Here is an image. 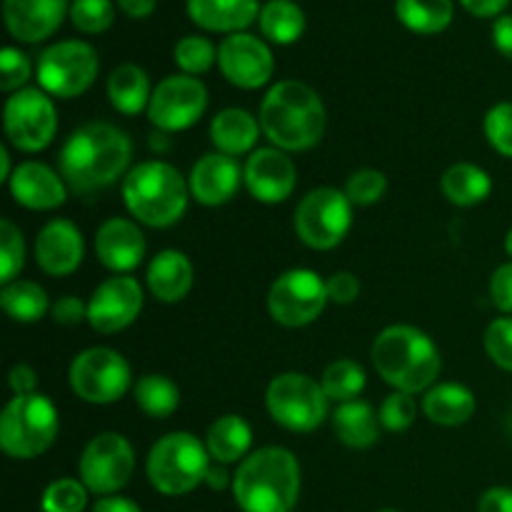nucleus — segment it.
I'll list each match as a JSON object with an SVG mask.
<instances>
[{
  "label": "nucleus",
  "mask_w": 512,
  "mask_h": 512,
  "mask_svg": "<svg viewBox=\"0 0 512 512\" xmlns=\"http://www.w3.org/2000/svg\"><path fill=\"white\" fill-rule=\"evenodd\" d=\"M293 512H295V510H293Z\"/></svg>",
  "instance_id": "nucleus-61"
},
{
  "label": "nucleus",
  "mask_w": 512,
  "mask_h": 512,
  "mask_svg": "<svg viewBox=\"0 0 512 512\" xmlns=\"http://www.w3.org/2000/svg\"><path fill=\"white\" fill-rule=\"evenodd\" d=\"M33 255L38 268L50 278L73 275L85 258L83 233L68 218L48 220L35 235Z\"/></svg>",
  "instance_id": "nucleus-19"
},
{
  "label": "nucleus",
  "mask_w": 512,
  "mask_h": 512,
  "mask_svg": "<svg viewBox=\"0 0 512 512\" xmlns=\"http://www.w3.org/2000/svg\"><path fill=\"white\" fill-rule=\"evenodd\" d=\"M330 423H333V433L345 448L365 450L373 448L380 438V418L373 410V405L365 400H348L340 403L338 408L330 413Z\"/></svg>",
  "instance_id": "nucleus-27"
},
{
  "label": "nucleus",
  "mask_w": 512,
  "mask_h": 512,
  "mask_svg": "<svg viewBox=\"0 0 512 512\" xmlns=\"http://www.w3.org/2000/svg\"><path fill=\"white\" fill-rule=\"evenodd\" d=\"M328 303L325 278L308 268L285 270L268 290V313L283 328H305L315 323Z\"/></svg>",
  "instance_id": "nucleus-13"
},
{
  "label": "nucleus",
  "mask_w": 512,
  "mask_h": 512,
  "mask_svg": "<svg viewBox=\"0 0 512 512\" xmlns=\"http://www.w3.org/2000/svg\"><path fill=\"white\" fill-rule=\"evenodd\" d=\"M25 268V238L23 230L10 218L0 220V283L8 285L18 280Z\"/></svg>",
  "instance_id": "nucleus-39"
},
{
  "label": "nucleus",
  "mask_w": 512,
  "mask_h": 512,
  "mask_svg": "<svg viewBox=\"0 0 512 512\" xmlns=\"http://www.w3.org/2000/svg\"><path fill=\"white\" fill-rule=\"evenodd\" d=\"M258 23L263 38L275 45H293L305 33V13L295 0H268Z\"/></svg>",
  "instance_id": "nucleus-33"
},
{
  "label": "nucleus",
  "mask_w": 512,
  "mask_h": 512,
  "mask_svg": "<svg viewBox=\"0 0 512 512\" xmlns=\"http://www.w3.org/2000/svg\"><path fill=\"white\" fill-rule=\"evenodd\" d=\"M373 368L390 388L400 393H428L440 378L443 358L425 330L415 325H388L380 330L370 348Z\"/></svg>",
  "instance_id": "nucleus-3"
},
{
  "label": "nucleus",
  "mask_w": 512,
  "mask_h": 512,
  "mask_svg": "<svg viewBox=\"0 0 512 512\" xmlns=\"http://www.w3.org/2000/svg\"><path fill=\"white\" fill-rule=\"evenodd\" d=\"M70 23L85 35H100L115 23L113 0H73Z\"/></svg>",
  "instance_id": "nucleus-40"
},
{
  "label": "nucleus",
  "mask_w": 512,
  "mask_h": 512,
  "mask_svg": "<svg viewBox=\"0 0 512 512\" xmlns=\"http://www.w3.org/2000/svg\"><path fill=\"white\" fill-rule=\"evenodd\" d=\"M260 133H263L260 120L243 108L220 110L210 123V143L218 153L230 155V158L253 153Z\"/></svg>",
  "instance_id": "nucleus-26"
},
{
  "label": "nucleus",
  "mask_w": 512,
  "mask_h": 512,
  "mask_svg": "<svg viewBox=\"0 0 512 512\" xmlns=\"http://www.w3.org/2000/svg\"><path fill=\"white\" fill-rule=\"evenodd\" d=\"M205 485H208L210 490L233 488V475H230L228 470H225V465L213 463V465H210L208 475H205Z\"/></svg>",
  "instance_id": "nucleus-55"
},
{
  "label": "nucleus",
  "mask_w": 512,
  "mask_h": 512,
  "mask_svg": "<svg viewBox=\"0 0 512 512\" xmlns=\"http://www.w3.org/2000/svg\"><path fill=\"white\" fill-rule=\"evenodd\" d=\"M90 490L78 478H58L43 490L40 510L43 512H83L88 508Z\"/></svg>",
  "instance_id": "nucleus-38"
},
{
  "label": "nucleus",
  "mask_w": 512,
  "mask_h": 512,
  "mask_svg": "<svg viewBox=\"0 0 512 512\" xmlns=\"http://www.w3.org/2000/svg\"><path fill=\"white\" fill-rule=\"evenodd\" d=\"M70 13L68 0H3L5 28L20 43H43Z\"/></svg>",
  "instance_id": "nucleus-23"
},
{
  "label": "nucleus",
  "mask_w": 512,
  "mask_h": 512,
  "mask_svg": "<svg viewBox=\"0 0 512 512\" xmlns=\"http://www.w3.org/2000/svg\"><path fill=\"white\" fill-rule=\"evenodd\" d=\"M208 110V88L193 75H168L153 88V98L148 105V120L155 130L163 133H180L188 130L203 118Z\"/></svg>",
  "instance_id": "nucleus-15"
},
{
  "label": "nucleus",
  "mask_w": 512,
  "mask_h": 512,
  "mask_svg": "<svg viewBox=\"0 0 512 512\" xmlns=\"http://www.w3.org/2000/svg\"><path fill=\"white\" fill-rule=\"evenodd\" d=\"M135 473V450L120 433H100L85 445L78 460V475L98 498L118 495Z\"/></svg>",
  "instance_id": "nucleus-14"
},
{
  "label": "nucleus",
  "mask_w": 512,
  "mask_h": 512,
  "mask_svg": "<svg viewBox=\"0 0 512 512\" xmlns=\"http://www.w3.org/2000/svg\"><path fill=\"white\" fill-rule=\"evenodd\" d=\"M508 3L510 0H460V5L475 18H495L503 13Z\"/></svg>",
  "instance_id": "nucleus-52"
},
{
  "label": "nucleus",
  "mask_w": 512,
  "mask_h": 512,
  "mask_svg": "<svg viewBox=\"0 0 512 512\" xmlns=\"http://www.w3.org/2000/svg\"><path fill=\"white\" fill-rule=\"evenodd\" d=\"M5 138L20 153H40L58 133L55 100L43 88H23L5 100Z\"/></svg>",
  "instance_id": "nucleus-12"
},
{
  "label": "nucleus",
  "mask_w": 512,
  "mask_h": 512,
  "mask_svg": "<svg viewBox=\"0 0 512 512\" xmlns=\"http://www.w3.org/2000/svg\"><path fill=\"white\" fill-rule=\"evenodd\" d=\"M60 433V413L43 393L13 395L0 413V450L13 460L40 458Z\"/></svg>",
  "instance_id": "nucleus-7"
},
{
  "label": "nucleus",
  "mask_w": 512,
  "mask_h": 512,
  "mask_svg": "<svg viewBox=\"0 0 512 512\" xmlns=\"http://www.w3.org/2000/svg\"><path fill=\"white\" fill-rule=\"evenodd\" d=\"M478 400L460 383H435L423 398V415L440 428H460L475 415Z\"/></svg>",
  "instance_id": "nucleus-28"
},
{
  "label": "nucleus",
  "mask_w": 512,
  "mask_h": 512,
  "mask_svg": "<svg viewBox=\"0 0 512 512\" xmlns=\"http://www.w3.org/2000/svg\"><path fill=\"white\" fill-rule=\"evenodd\" d=\"M135 405L143 410L148 418L165 420L180 408V388L160 373H148L133 385Z\"/></svg>",
  "instance_id": "nucleus-35"
},
{
  "label": "nucleus",
  "mask_w": 512,
  "mask_h": 512,
  "mask_svg": "<svg viewBox=\"0 0 512 512\" xmlns=\"http://www.w3.org/2000/svg\"><path fill=\"white\" fill-rule=\"evenodd\" d=\"M508 425H510V433H512V415H510V423Z\"/></svg>",
  "instance_id": "nucleus-60"
},
{
  "label": "nucleus",
  "mask_w": 512,
  "mask_h": 512,
  "mask_svg": "<svg viewBox=\"0 0 512 512\" xmlns=\"http://www.w3.org/2000/svg\"><path fill=\"white\" fill-rule=\"evenodd\" d=\"M243 185L258 203H285L298 185V168L285 150L273 148V145L255 148L245 158Z\"/></svg>",
  "instance_id": "nucleus-18"
},
{
  "label": "nucleus",
  "mask_w": 512,
  "mask_h": 512,
  "mask_svg": "<svg viewBox=\"0 0 512 512\" xmlns=\"http://www.w3.org/2000/svg\"><path fill=\"white\" fill-rule=\"evenodd\" d=\"M115 5H118V8L123 10L128 18L143 20V18H148V15L155 13V8H158V0H115Z\"/></svg>",
  "instance_id": "nucleus-54"
},
{
  "label": "nucleus",
  "mask_w": 512,
  "mask_h": 512,
  "mask_svg": "<svg viewBox=\"0 0 512 512\" xmlns=\"http://www.w3.org/2000/svg\"><path fill=\"white\" fill-rule=\"evenodd\" d=\"M490 298L500 313L512 315V260L495 268L493 278H490Z\"/></svg>",
  "instance_id": "nucleus-48"
},
{
  "label": "nucleus",
  "mask_w": 512,
  "mask_h": 512,
  "mask_svg": "<svg viewBox=\"0 0 512 512\" xmlns=\"http://www.w3.org/2000/svg\"><path fill=\"white\" fill-rule=\"evenodd\" d=\"M93 512H143L135 500L123 498V495H105V498H98L93 503Z\"/></svg>",
  "instance_id": "nucleus-53"
},
{
  "label": "nucleus",
  "mask_w": 512,
  "mask_h": 512,
  "mask_svg": "<svg viewBox=\"0 0 512 512\" xmlns=\"http://www.w3.org/2000/svg\"><path fill=\"white\" fill-rule=\"evenodd\" d=\"M505 253H508L512 260V228L508 230V235H505Z\"/></svg>",
  "instance_id": "nucleus-58"
},
{
  "label": "nucleus",
  "mask_w": 512,
  "mask_h": 512,
  "mask_svg": "<svg viewBox=\"0 0 512 512\" xmlns=\"http://www.w3.org/2000/svg\"><path fill=\"white\" fill-rule=\"evenodd\" d=\"M13 163H10V150L5 145H0V183H8L10 175H13Z\"/></svg>",
  "instance_id": "nucleus-57"
},
{
  "label": "nucleus",
  "mask_w": 512,
  "mask_h": 512,
  "mask_svg": "<svg viewBox=\"0 0 512 512\" xmlns=\"http://www.w3.org/2000/svg\"><path fill=\"white\" fill-rule=\"evenodd\" d=\"M483 130L495 153L512 158V103H498L485 113Z\"/></svg>",
  "instance_id": "nucleus-43"
},
{
  "label": "nucleus",
  "mask_w": 512,
  "mask_h": 512,
  "mask_svg": "<svg viewBox=\"0 0 512 512\" xmlns=\"http://www.w3.org/2000/svg\"><path fill=\"white\" fill-rule=\"evenodd\" d=\"M365 383H368V375H365L363 365L350 358L333 360L323 370V378H320V385H323L330 403L338 405L348 403V400H358L360 393L365 390Z\"/></svg>",
  "instance_id": "nucleus-36"
},
{
  "label": "nucleus",
  "mask_w": 512,
  "mask_h": 512,
  "mask_svg": "<svg viewBox=\"0 0 512 512\" xmlns=\"http://www.w3.org/2000/svg\"><path fill=\"white\" fill-rule=\"evenodd\" d=\"M8 388L13 395H33L38 393V373L28 363H18L8 373Z\"/></svg>",
  "instance_id": "nucleus-49"
},
{
  "label": "nucleus",
  "mask_w": 512,
  "mask_h": 512,
  "mask_svg": "<svg viewBox=\"0 0 512 512\" xmlns=\"http://www.w3.org/2000/svg\"><path fill=\"white\" fill-rule=\"evenodd\" d=\"M100 73V58L85 40H60L40 53L35 75L38 88L50 98L70 100L83 95Z\"/></svg>",
  "instance_id": "nucleus-11"
},
{
  "label": "nucleus",
  "mask_w": 512,
  "mask_h": 512,
  "mask_svg": "<svg viewBox=\"0 0 512 512\" xmlns=\"http://www.w3.org/2000/svg\"><path fill=\"white\" fill-rule=\"evenodd\" d=\"M218 68L235 88L258 90L273 78L275 58L270 45L258 35L235 33L218 45Z\"/></svg>",
  "instance_id": "nucleus-17"
},
{
  "label": "nucleus",
  "mask_w": 512,
  "mask_h": 512,
  "mask_svg": "<svg viewBox=\"0 0 512 512\" xmlns=\"http://www.w3.org/2000/svg\"><path fill=\"white\" fill-rule=\"evenodd\" d=\"M188 185L190 198L198 200L205 208H220L238 195L240 185H243V168L235 158L213 150L195 160L188 175Z\"/></svg>",
  "instance_id": "nucleus-20"
},
{
  "label": "nucleus",
  "mask_w": 512,
  "mask_h": 512,
  "mask_svg": "<svg viewBox=\"0 0 512 512\" xmlns=\"http://www.w3.org/2000/svg\"><path fill=\"white\" fill-rule=\"evenodd\" d=\"M50 318L55 320L58 325H65V328H75L83 320H88V303H83L75 295H63L53 303L50 308Z\"/></svg>",
  "instance_id": "nucleus-47"
},
{
  "label": "nucleus",
  "mask_w": 512,
  "mask_h": 512,
  "mask_svg": "<svg viewBox=\"0 0 512 512\" xmlns=\"http://www.w3.org/2000/svg\"><path fill=\"white\" fill-rule=\"evenodd\" d=\"M440 190L445 200L458 208H473V205L485 203L493 193V180L488 170L475 163H455L440 178Z\"/></svg>",
  "instance_id": "nucleus-31"
},
{
  "label": "nucleus",
  "mask_w": 512,
  "mask_h": 512,
  "mask_svg": "<svg viewBox=\"0 0 512 512\" xmlns=\"http://www.w3.org/2000/svg\"><path fill=\"white\" fill-rule=\"evenodd\" d=\"M300 463L288 448L253 450L233 473V498L243 512H293L300 498Z\"/></svg>",
  "instance_id": "nucleus-4"
},
{
  "label": "nucleus",
  "mask_w": 512,
  "mask_h": 512,
  "mask_svg": "<svg viewBox=\"0 0 512 512\" xmlns=\"http://www.w3.org/2000/svg\"><path fill=\"white\" fill-rule=\"evenodd\" d=\"M485 353L500 370L512 373V318H495L485 328Z\"/></svg>",
  "instance_id": "nucleus-45"
},
{
  "label": "nucleus",
  "mask_w": 512,
  "mask_h": 512,
  "mask_svg": "<svg viewBox=\"0 0 512 512\" xmlns=\"http://www.w3.org/2000/svg\"><path fill=\"white\" fill-rule=\"evenodd\" d=\"M210 465L213 458L205 448V440L188 430H175L153 443L145 458V475L160 495L180 498L205 483Z\"/></svg>",
  "instance_id": "nucleus-6"
},
{
  "label": "nucleus",
  "mask_w": 512,
  "mask_h": 512,
  "mask_svg": "<svg viewBox=\"0 0 512 512\" xmlns=\"http://www.w3.org/2000/svg\"><path fill=\"white\" fill-rule=\"evenodd\" d=\"M173 60L180 68V73L198 78V75L208 73L218 63V48L208 38H203V35H185V38L175 43Z\"/></svg>",
  "instance_id": "nucleus-37"
},
{
  "label": "nucleus",
  "mask_w": 512,
  "mask_h": 512,
  "mask_svg": "<svg viewBox=\"0 0 512 512\" xmlns=\"http://www.w3.org/2000/svg\"><path fill=\"white\" fill-rule=\"evenodd\" d=\"M195 268L183 250L165 248L155 255L145 270V285L158 303L175 305L193 290Z\"/></svg>",
  "instance_id": "nucleus-24"
},
{
  "label": "nucleus",
  "mask_w": 512,
  "mask_h": 512,
  "mask_svg": "<svg viewBox=\"0 0 512 512\" xmlns=\"http://www.w3.org/2000/svg\"><path fill=\"white\" fill-rule=\"evenodd\" d=\"M0 308L8 315L13 323H38L50 313L53 303H50L48 293L35 280H13V283L3 285L0 290Z\"/></svg>",
  "instance_id": "nucleus-32"
},
{
  "label": "nucleus",
  "mask_w": 512,
  "mask_h": 512,
  "mask_svg": "<svg viewBox=\"0 0 512 512\" xmlns=\"http://www.w3.org/2000/svg\"><path fill=\"white\" fill-rule=\"evenodd\" d=\"M105 90H108L110 105L123 115L143 113V110H148L150 98H153L148 73L135 63H120L118 68H113Z\"/></svg>",
  "instance_id": "nucleus-30"
},
{
  "label": "nucleus",
  "mask_w": 512,
  "mask_h": 512,
  "mask_svg": "<svg viewBox=\"0 0 512 512\" xmlns=\"http://www.w3.org/2000/svg\"><path fill=\"white\" fill-rule=\"evenodd\" d=\"M493 45L500 55L512 60V15H500L493 23Z\"/></svg>",
  "instance_id": "nucleus-51"
},
{
  "label": "nucleus",
  "mask_w": 512,
  "mask_h": 512,
  "mask_svg": "<svg viewBox=\"0 0 512 512\" xmlns=\"http://www.w3.org/2000/svg\"><path fill=\"white\" fill-rule=\"evenodd\" d=\"M258 120L273 148L305 153L323 140L328 113L313 85L288 78L265 93Z\"/></svg>",
  "instance_id": "nucleus-2"
},
{
  "label": "nucleus",
  "mask_w": 512,
  "mask_h": 512,
  "mask_svg": "<svg viewBox=\"0 0 512 512\" xmlns=\"http://www.w3.org/2000/svg\"><path fill=\"white\" fill-rule=\"evenodd\" d=\"M378 418L388 433H405L408 428H413L415 418H418V400H415V395L395 390L383 400Z\"/></svg>",
  "instance_id": "nucleus-42"
},
{
  "label": "nucleus",
  "mask_w": 512,
  "mask_h": 512,
  "mask_svg": "<svg viewBox=\"0 0 512 512\" xmlns=\"http://www.w3.org/2000/svg\"><path fill=\"white\" fill-rule=\"evenodd\" d=\"M70 390L88 405H113L133 388V370L123 353L105 345L83 350L68 370Z\"/></svg>",
  "instance_id": "nucleus-10"
},
{
  "label": "nucleus",
  "mask_w": 512,
  "mask_h": 512,
  "mask_svg": "<svg viewBox=\"0 0 512 512\" xmlns=\"http://www.w3.org/2000/svg\"><path fill=\"white\" fill-rule=\"evenodd\" d=\"M378 512H400V510H378Z\"/></svg>",
  "instance_id": "nucleus-59"
},
{
  "label": "nucleus",
  "mask_w": 512,
  "mask_h": 512,
  "mask_svg": "<svg viewBox=\"0 0 512 512\" xmlns=\"http://www.w3.org/2000/svg\"><path fill=\"white\" fill-rule=\"evenodd\" d=\"M205 448L213 463L240 465L253 448V428L243 415H220L205 433Z\"/></svg>",
  "instance_id": "nucleus-29"
},
{
  "label": "nucleus",
  "mask_w": 512,
  "mask_h": 512,
  "mask_svg": "<svg viewBox=\"0 0 512 512\" xmlns=\"http://www.w3.org/2000/svg\"><path fill=\"white\" fill-rule=\"evenodd\" d=\"M143 303V285L133 275H113L103 280L88 298L90 328L100 335L123 333L138 320Z\"/></svg>",
  "instance_id": "nucleus-16"
},
{
  "label": "nucleus",
  "mask_w": 512,
  "mask_h": 512,
  "mask_svg": "<svg viewBox=\"0 0 512 512\" xmlns=\"http://www.w3.org/2000/svg\"><path fill=\"white\" fill-rule=\"evenodd\" d=\"M265 408L280 428L290 433H313L328 420L330 398L320 380L305 373H280L265 390Z\"/></svg>",
  "instance_id": "nucleus-8"
},
{
  "label": "nucleus",
  "mask_w": 512,
  "mask_h": 512,
  "mask_svg": "<svg viewBox=\"0 0 512 512\" xmlns=\"http://www.w3.org/2000/svg\"><path fill=\"white\" fill-rule=\"evenodd\" d=\"M325 288H328V300L335 305H353L360 295V280L358 275L350 270H338L330 278H325Z\"/></svg>",
  "instance_id": "nucleus-46"
},
{
  "label": "nucleus",
  "mask_w": 512,
  "mask_h": 512,
  "mask_svg": "<svg viewBox=\"0 0 512 512\" xmlns=\"http://www.w3.org/2000/svg\"><path fill=\"white\" fill-rule=\"evenodd\" d=\"M188 15L210 33H245L260 18L258 0H188Z\"/></svg>",
  "instance_id": "nucleus-25"
},
{
  "label": "nucleus",
  "mask_w": 512,
  "mask_h": 512,
  "mask_svg": "<svg viewBox=\"0 0 512 512\" xmlns=\"http://www.w3.org/2000/svg\"><path fill=\"white\" fill-rule=\"evenodd\" d=\"M400 23L418 35H438L453 23V0H395Z\"/></svg>",
  "instance_id": "nucleus-34"
},
{
  "label": "nucleus",
  "mask_w": 512,
  "mask_h": 512,
  "mask_svg": "<svg viewBox=\"0 0 512 512\" xmlns=\"http://www.w3.org/2000/svg\"><path fill=\"white\" fill-rule=\"evenodd\" d=\"M123 203L135 223L160 230L170 228L180 223L188 210V178L165 160H143L123 178Z\"/></svg>",
  "instance_id": "nucleus-5"
},
{
  "label": "nucleus",
  "mask_w": 512,
  "mask_h": 512,
  "mask_svg": "<svg viewBox=\"0 0 512 512\" xmlns=\"http://www.w3.org/2000/svg\"><path fill=\"white\" fill-rule=\"evenodd\" d=\"M133 140L118 125L90 120L75 128L60 148V175L78 195H93L128 175Z\"/></svg>",
  "instance_id": "nucleus-1"
},
{
  "label": "nucleus",
  "mask_w": 512,
  "mask_h": 512,
  "mask_svg": "<svg viewBox=\"0 0 512 512\" xmlns=\"http://www.w3.org/2000/svg\"><path fill=\"white\" fill-rule=\"evenodd\" d=\"M95 255L115 275H130L145 258V235L130 218H108L95 230Z\"/></svg>",
  "instance_id": "nucleus-22"
},
{
  "label": "nucleus",
  "mask_w": 512,
  "mask_h": 512,
  "mask_svg": "<svg viewBox=\"0 0 512 512\" xmlns=\"http://www.w3.org/2000/svg\"><path fill=\"white\" fill-rule=\"evenodd\" d=\"M343 190L350 198V203L360 205V208H370V205L380 203L385 198V193H388V178H385L383 170L360 168L348 175Z\"/></svg>",
  "instance_id": "nucleus-41"
},
{
  "label": "nucleus",
  "mask_w": 512,
  "mask_h": 512,
  "mask_svg": "<svg viewBox=\"0 0 512 512\" xmlns=\"http://www.w3.org/2000/svg\"><path fill=\"white\" fill-rule=\"evenodd\" d=\"M33 75V63H30L28 55L20 48L13 45H5L0 50V90L3 93H18L25 88V83Z\"/></svg>",
  "instance_id": "nucleus-44"
},
{
  "label": "nucleus",
  "mask_w": 512,
  "mask_h": 512,
  "mask_svg": "<svg viewBox=\"0 0 512 512\" xmlns=\"http://www.w3.org/2000/svg\"><path fill=\"white\" fill-rule=\"evenodd\" d=\"M148 145L155 150V153H168L170 150V133H163V130H153L148 135Z\"/></svg>",
  "instance_id": "nucleus-56"
},
{
  "label": "nucleus",
  "mask_w": 512,
  "mask_h": 512,
  "mask_svg": "<svg viewBox=\"0 0 512 512\" xmlns=\"http://www.w3.org/2000/svg\"><path fill=\"white\" fill-rule=\"evenodd\" d=\"M353 208L345 190L313 188L295 208V235L310 250H333L353 228Z\"/></svg>",
  "instance_id": "nucleus-9"
},
{
  "label": "nucleus",
  "mask_w": 512,
  "mask_h": 512,
  "mask_svg": "<svg viewBox=\"0 0 512 512\" xmlns=\"http://www.w3.org/2000/svg\"><path fill=\"white\" fill-rule=\"evenodd\" d=\"M478 512H512V488H490L480 495Z\"/></svg>",
  "instance_id": "nucleus-50"
},
{
  "label": "nucleus",
  "mask_w": 512,
  "mask_h": 512,
  "mask_svg": "<svg viewBox=\"0 0 512 512\" xmlns=\"http://www.w3.org/2000/svg\"><path fill=\"white\" fill-rule=\"evenodd\" d=\"M8 190L18 205L28 210H58L68 200V183L58 170L40 160H23L15 165L13 175L8 180Z\"/></svg>",
  "instance_id": "nucleus-21"
}]
</instances>
